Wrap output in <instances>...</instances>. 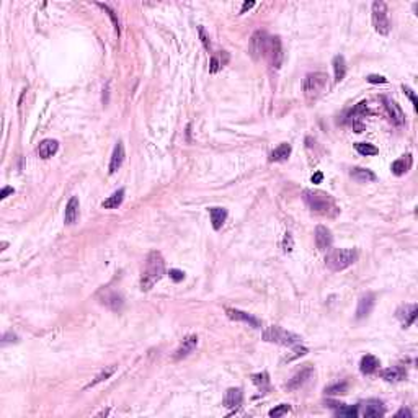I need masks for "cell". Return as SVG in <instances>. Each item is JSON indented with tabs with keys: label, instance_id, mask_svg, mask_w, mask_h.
I'll list each match as a JSON object with an SVG mask.
<instances>
[{
	"label": "cell",
	"instance_id": "2",
	"mask_svg": "<svg viewBox=\"0 0 418 418\" xmlns=\"http://www.w3.org/2000/svg\"><path fill=\"white\" fill-rule=\"evenodd\" d=\"M165 275V262L162 255L159 252H150L147 255L146 262H144L142 273H141V289L142 291H149L159 283L162 276Z\"/></svg>",
	"mask_w": 418,
	"mask_h": 418
},
{
	"label": "cell",
	"instance_id": "35",
	"mask_svg": "<svg viewBox=\"0 0 418 418\" xmlns=\"http://www.w3.org/2000/svg\"><path fill=\"white\" fill-rule=\"evenodd\" d=\"M96 5L101 7V9L110 15V18H111V21H113V25H115V31H116L118 36H119V33H121V28H119V20H118V17H116V12H115L113 9H111L110 5H104V4H96Z\"/></svg>",
	"mask_w": 418,
	"mask_h": 418
},
{
	"label": "cell",
	"instance_id": "9",
	"mask_svg": "<svg viewBox=\"0 0 418 418\" xmlns=\"http://www.w3.org/2000/svg\"><path fill=\"white\" fill-rule=\"evenodd\" d=\"M98 299L103 305H107V307H110L111 310H116V312L121 310L123 304H124L123 296L116 291H111V289H108V288L101 289V291L98 293Z\"/></svg>",
	"mask_w": 418,
	"mask_h": 418
},
{
	"label": "cell",
	"instance_id": "29",
	"mask_svg": "<svg viewBox=\"0 0 418 418\" xmlns=\"http://www.w3.org/2000/svg\"><path fill=\"white\" fill-rule=\"evenodd\" d=\"M123 199H124V190H123V188H119L118 191L113 193V195L108 196L107 199H104L103 203H101V206H103L104 209H115V207H118V206H121Z\"/></svg>",
	"mask_w": 418,
	"mask_h": 418
},
{
	"label": "cell",
	"instance_id": "36",
	"mask_svg": "<svg viewBox=\"0 0 418 418\" xmlns=\"http://www.w3.org/2000/svg\"><path fill=\"white\" fill-rule=\"evenodd\" d=\"M288 412H291V407H289L288 404H281V405H278L276 408L270 410V416H273V418H279V416L286 415Z\"/></svg>",
	"mask_w": 418,
	"mask_h": 418
},
{
	"label": "cell",
	"instance_id": "47",
	"mask_svg": "<svg viewBox=\"0 0 418 418\" xmlns=\"http://www.w3.org/2000/svg\"><path fill=\"white\" fill-rule=\"evenodd\" d=\"M10 193H13V188H12V187H5V188L2 190V193H0V199H5L7 196L10 195Z\"/></svg>",
	"mask_w": 418,
	"mask_h": 418
},
{
	"label": "cell",
	"instance_id": "26",
	"mask_svg": "<svg viewBox=\"0 0 418 418\" xmlns=\"http://www.w3.org/2000/svg\"><path fill=\"white\" fill-rule=\"evenodd\" d=\"M381 366L379 359L373 355H364L361 358V363H359V371L363 374H373L377 371V368Z\"/></svg>",
	"mask_w": 418,
	"mask_h": 418
},
{
	"label": "cell",
	"instance_id": "12",
	"mask_svg": "<svg viewBox=\"0 0 418 418\" xmlns=\"http://www.w3.org/2000/svg\"><path fill=\"white\" fill-rule=\"evenodd\" d=\"M374 304H376V296L373 293H366L361 296L358 301V307H356V319L361 320V319L368 317L369 314H371Z\"/></svg>",
	"mask_w": 418,
	"mask_h": 418
},
{
	"label": "cell",
	"instance_id": "46",
	"mask_svg": "<svg viewBox=\"0 0 418 418\" xmlns=\"http://www.w3.org/2000/svg\"><path fill=\"white\" fill-rule=\"evenodd\" d=\"M322 180H324V173H322V172L314 173V175H312V178H310V181H312V183H320Z\"/></svg>",
	"mask_w": 418,
	"mask_h": 418
},
{
	"label": "cell",
	"instance_id": "23",
	"mask_svg": "<svg viewBox=\"0 0 418 418\" xmlns=\"http://www.w3.org/2000/svg\"><path fill=\"white\" fill-rule=\"evenodd\" d=\"M327 405L335 410L336 416H347V418H355L359 415L358 405H345V404H338V402H327Z\"/></svg>",
	"mask_w": 418,
	"mask_h": 418
},
{
	"label": "cell",
	"instance_id": "41",
	"mask_svg": "<svg viewBox=\"0 0 418 418\" xmlns=\"http://www.w3.org/2000/svg\"><path fill=\"white\" fill-rule=\"evenodd\" d=\"M366 80L369 84H387V79H385L384 75H376V74L368 75Z\"/></svg>",
	"mask_w": 418,
	"mask_h": 418
},
{
	"label": "cell",
	"instance_id": "48",
	"mask_svg": "<svg viewBox=\"0 0 418 418\" xmlns=\"http://www.w3.org/2000/svg\"><path fill=\"white\" fill-rule=\"evenodd\" d=\"M252 7H255V2L252 0V2H245L244 5H242V9H240V13H245L247 10H250Z\"/></svg>",
	"mask_w": 418,
	"mask_h": 418
},
{
	"label": "cell",
	"instance_id": "17",
	"mask_svg": "<svg viewBox=\"0 0 418 418\" xmlns=\"http://www.w3.org/2000/svg\"><path fill=\"white\" fill-rule=\"evenodd\" d=\"M124 146H123V142L121 141H118L116 142V146L113 149V154H111V159H110V167H108V172L110 175H113L116 173L119 168H121L123 162H124Z\"/></svg>",
	"mask_w": 418,
	"mask_h": 418
},
{
	"label": "cell",
	"instance_id": "21",
	"mask_svg": "<svg viewBox=\"0 0 418 418\" xmlns=\"http://www.w3.org/2000/svg\"><path fill=\"white\" fill-rule=\"evenodd\" d=\"M244 402V392L242 389L232 387L226 392V397H224V407H227L229 410H236L242 405Z\"/></svg>",
	"mask_w": 418,
	"mask_h": 418
},
{
	"label": "cell",
	"instance_id": "10",
	"mask_svg": "<svg viewBox=\"0 0 418 418\" xmlns=\"http://www.w3.org/2000/svg\"><path fill=\"white\" fill-rule=\"evenodd\" d=\"M396 316H397V319L402 322V325L407 328V327H410L416 320L418 305L416 304H405V305H402V307L397 309Z\"/></svg>",
	"mask_w": 418,
	"mask_h": 418
},
{
	"label": "cell",
	"instance_id": "11",
	"mask_svg": "<svg viewBox=\"0 0 418 418\" xmlns=\"http://www.w3.org/2000/svg\"><path fill=\"white\" fill-rule=\"evenodd\" d=\"M226 314H227L229 319L237 320V322H244V324L250 325L253 328H260L262 327V320L256 319L255 316H252V314H248V312L239 310V309H226Z\"/></svg>",
	"mask_w": 418,
	"mask_h": 418
},
{
	"label": "cell",
	"instance_id": "4",
	"mask_svg": "<svg viewBox=\"0 0 418 418\" xmlns=\"http://www.w3.org/2000/svg\"><path fill=\"white\" fill-rule=\"evenodd\" d=\"M328 88V75L324 74V72H310V74L305 75L304 84H302V90L305 98L309 101H316L317 98H320Z\"/></svg>",
	"mask_w": 418,
	"mask_h": 418
},
{
	"label": "cell",
	"instance_id": "34",
	"mask_svg": "<svg viewBox=\"0 0 418 418\" xmlns=\"http://www.w3.org/2000/svg\"><path fill=\"white\" fill-rule=\"evenodd\" d=\"M253 382L258 385L262 390H267L268 389V384H270V376L268 373H260V374H253L252 376Z\"/></svg>",
	"mask_w": 418,
	"mask_h": 418
},
{
	"label": "cell",
	"instance_id": "20",
	"mask_svg": "<svg viewBox=\"0 0 418 418\" xmlns=\"http://www.w3.org/2000/svg\"><path fill=\"white\" fill-rule=\"evenodd\" d=\"M381 377L387 382H400L407 377V369H405V366H402V364L392 366L389 369H384V371L381 373Z\"/></svg>",
	"mask_w": 418,
	"mask_h": 418
},
{
	"label": "cell",
	"instance_id": "25",
	"mask_svg": "<svg viewBox=\"0 0 418 418\" xmlns=\"http://www.w3.org/2000/svg\"><path fill=\"white\" fill-rule=\"evenodd\" d=\"M291 152H293L291 144H288V142L279 144V146L270 154V162H286L289 155H291Z\"/></svg>",
	"mask_w": 418,
	"mask_h": 418
},
{
	"label": "cell",
	"instance_id": "40",
	"mask_svg": "<svg viewBox=\"0 0 418 418\" xmlns=\"http://www.w3.org/2000/svg\"><path fill=\"white\" fill-rule=\"evenodd\" d=\"M402 88H404L405 95L408 96V98H410V101H412V104H413V108L416 110V108H418V100H416V95H415V92H413V90H412V88H410V87H405V85L402 87Z\"/></svg>",
	"mask_w": 418,
	"mask_h": 418
},
{
	"label": "cell",
	"instance_id": "28",
	"mask_svg": "<svg viewBox=\"0 0 418 418\" xmlns=\"http://www.w3.org/2000/svg\"><path fill=\"white\" fill-rule=\"evenodd\" d=\"M350 175H351L356 181H361V183H364V181H374V180H376V175H374L371 170H368V168H363V167H355V168H353V170L350 172Z\"/></svg>",
	"mask_w": 418,
	"mask_h": 418
},
{
	"label": "cell",
	"instance_id": "13",
	"mask_svg": "<svg viewBox=\"0 0 418 418\" xmlns=\"http://www.w3.org/2000/svg\"><path fill=\"white\" fill-rule=\"evenodd\" d=\"M332 242H333V237H332L330 229L325 226H317L316 227V245L319 250L320 252L330 250Z\"/></svg>",
	"mask_w": 418,
	"mask_h": 418
},
{
	"label": "cell",
	"instance_id": "39",
	"mask_svg": "<svg viewBox=\"0 0 418 418\" xmlns=\"http://www.w3.org/2000/svg\"><path fill=\"white\" fill-rule=\"evenodd\" d=\"M304 355H307V348L299 347V345H297V347L294 348V351H293V355H291V356H288L286 361H293V359L299 358V356H304Z\"/></svg>",
	"mask_w": 418,
	"mask_h": 418
},
{
	"label": "cell",
	"instance_id": "30",
	"mask_svg": "<svg viewBox=\"0 0 418 418\" xmlns=\"http://www.w3.org/2000/svg\"><path fill=\"white\" fill-rule=\"evenodd\" d=\"M332 66L335 72V82H340V80L345 79V74H347V62H345L343 56H335Z\"/></svg>",
	"mask_w": 418,
	"mask_h": 418
},
{
	"label": "cell",
	"instance_id": "24",
	"mask_svg": "<svg viewBox=\"0 0 418 418\" xmlns=\"http://www.w3.org/2000/svg\"><path fill=\"white\" fill-rule=\"evenodd\" d=\"M410 167H412V155L405 154V155H402L400 159H397L396 162H392L390 170H392L394 175L402 176V175L407 173L410 170Z\"/></svg>",
	"mask_w": 418,
	"mask_h": 418
},
{
	"label": "cell",
	"instance_id": "31",
	"mask_svg": "<svg viewBox=\"0 0 418 418\" xmlns=\"http://www.w3.org/2000/svg\"><path fill=\"white\" fill-rule=\"evenodd\" d=\"M116 369H118V366L116 364H113V366H110V368H104L103 371L95 377V379L90 382V384H87L85 385V390L87 389H92V387H95V385H98L100 382H103V381H107V379H110L111 376H113L115 373H116Z\"/></svg>",
	"mask_w": 418,
	"mask_h": 418
},
{
	"label": "cell",
	"instance_id": "1",
	"mask_svg": "<svg viewBox=\"0 0 418 418\" xmlns=\"http://www.w3.org/2000/svg\"><path fill=\"white\" fill-rule=\"evenodd\" d=\"M302 199L314 214L327 216V218H335V216L340 213V209H338V206H336L335 199L330 195L324 193V191L304 190L302 191Z\"/></svg>",
	"mask_w": 418,
	"mask_h": 418
},
{
	"label": "cell",
	"instance_id": "42",
	"mask_svg": "<svg viewBox=\"0 0 418 418\" xmlns=\"http://www.w3.org/2000/svg\"><path fill=\"white\" fill-rule=\"evenodd\" d=\"M168 275H170V278L175 281V283H180V281H183V278H185V273L180 270H170Z\"/></svg>",
	"mask_w": 418,
	"mask_h": 418
},
{
	"label": "cell",
	"instance_id": "5",
	"mask_svg": "<svg viewBox=\"0 0 418 418\" xmlns=\"http://www.w3.org/2000/svg\"><path fill=\"white\" fill-rule=\"evenodd\" d=\"M263 340L276 345H283V347H297L301 343V336L293 332H288L284 328L278 325H270L267 330L263 332Z\"/></svg>",
	"mask_w": 418,
	"mask_h": 418
},
{
	"label": "cell",
	"instance_id": "16",
	"mask_svg": "<svg viewBox=\"0 0 418 418\" xmlns=\"http://www.w3.org/2000/svg\"><path fill=\"white\" fill-rule=\"evenodd\" d=\"M268 39V33H265V31H255L252 39H250V53L255 59H260L263 56V49H265V43H267Z\"/></svg>",
	"mask_w": 418,
	"mask_h": 418
},
{
	"label": "cell",
	"instance_id": "38",
	"mask_svg": "<svg viewBox=\"0 0 418 418\" xmlns=\"http://www.w3.org/2000/svg\"><path fill=\"white\" fill-rule=\"evenodd\" d=\"M198 31H199V38H201V43H203V46H204V49L211 51V43H209V36L206 35V30L203 27H199Z\"/></svg>",
	"mask_w": 418,
	"mask_h": 418
},
{
	"label": "cell",
	"instance_id": "7",
	"mask_svg": "<svg viewBox=\"0 0 418 418\" xmlns=\"http://www.w3.org/2000/svg\"><path fill=\"white\" fill-rule=\"evenodd\" d=\"M263 59H267L268 64L273 69H279L281 62H283V46H281V41L278 36H270L267 43H265V49H263Z\"/></svg>",
	"mask_w": 418,
	"mask_h": 418
},
{
	"label": "cell",
	"instance_id": "33",
	"mask_svg": "<svg viewBox=\"0 0 418 418\" xmlns=\"http://www.w3.org/2000/svg\"><path fill=\"white\" fill-rule=\"evenodd\" d=\"M347 390H348V384L345 381L325 387V394H328V396H340V394H347Z\"/></svg>",
	"mask_w": 418,
	"mask_h": 418
},
{
	"label": "cell",
	"instance_id": "8",
	"mask_svg": "<svg viewBox=\"0 0 418 418\" xmlns=\"http://www.w3.org/2000/svg\"><path fill=\"white\" fill-rule=\"evenodd\" d=\"M358 410L364 418H379V416L385 415L384 404L381 400H376V399H369L366 402H361V404L358 405Z\"/></svg>",
	"mask_w": 418,
	"mask_h": 418
},
{
	"label": "cell",
	"instance_id": "32",
	"mask_svg": "<svg viewBox=\"0 0 418 418\" xmlns=\"http://www.w3.org/2000/svg\"><path fill=\"white\" fill-rule=\"evenodd\" d=\"M355 149H356L358 154L366 155V157L379 154V149H377L376 146H373V144H369V142H358V144H355Z\"/></svg>",
	"mask_w": 418,
	"mask_h": 418
},
{
	"label": "cell",
	"instance_id": "14",
	"mask_svg": "<svg viewBox=\"0 0 418 418\" xmlns=\"http://www.w3.org/2000/svg\"><path fill=\"white\" fill-rule=\"evenodd\" d=\"M382 101H384L385 110H387V113H389V118L392 119V123L397 124V126L404 124L405 123V115H404V111H402V108L399 107V104L394 100L385 98V96H382Z\"/></svg>",
	"mask_w": 418,
	"mask_h": 418
},
{
	"label": "cell",
	"instance_id": "6",
	"mask_svg": "<svg viewBox=\"0 0 418 418\" xmlns=\"http://www.w3.org/2000/svg\"><path fill=\"white\" fill-rule=\"evenodd\" d=\"M373 25L374 30L382 36H387L390 33V20H389V10L387 5L382 0H376L373 4Z\"/></svg>",
	"mask_w": 418,
	"mask_h": 418
},
{
	"label": "cell",
	"instance_id": "22",
	"mask_svg": "<svg viewBox=\"0 0 418 418\" xmlns=\"http://www.w3.org/2000/svg\"><path fill=\"white\" fill-rule=\"evenodd\" d=\"M58 150H59V142L56 139H44V141L39 142V146L36 149L38 155L41 159H44V160L51 159Z\"/></svg>",
	"mask_w": 418,
	"mask_h": 418
},
{
	"label": "cell",
	"instance_id": "44",
	"mask_svg": "<svg viewBox=\"0 0 418 418\" xmlns=\"http://www.w3.org/2000/svg\"><path fill=\"white\" fill-rule=\"evenodd\" d=\"M219 69H221L219 61L216 59V58H213V59H211V69H209V70H211V74H216V72H218Z\"/></svg>",
	"mask_w": 418,
	"mask_h": 418
},
{
	"label": "cell",
	"instance_id": "43",
	"mask_svg": "<svg viewBox=\"0 0 418 418\" xmlns=\"http://www.w3.org/2000/svg\"><path fill=\"white\" fill-rule=\"evenodd\" d=\"M18 342V336L13 335V333H5L4 335V342L2 345H7V343H17Z\"/></svg>",
	"mask_w": 418,
	"mask_h": 418
},
{
	"label": "cell",
	"instance_id": "37",
	"mask_svg": "<svg viewBox=\"0 0 418 418\" xmlns=\"http://www.w3.org/2000/svg\"><path fill=\"white\" fill-rule=\"evenodd\" d=\"M293 247H294L293 236L289 234V232H286V234H284V239H283V250H284L286 253H289V252H293Z\"/></svg>",
	"mask_w": 418,
	"mask_h": 418
},
{
	"label": "cell",
	"instance_id": "18",
	"mask_svg": "<svg viewBox=\"0 0 418 418\" xmlns=\"http://www.w3.org/2000/svg\"><path fill=\"white\" fill-rule=\"evenodd\" d=\"M80 216V201L77 196H70L69 203L66 206V213H64V221H66L67 226H74L79 221Z\"/></svg>",
	"mask_w": 418,
	"mask_h": 418
},
{
	"label": "cell",
	"instance_id": "19",
	"mask_svg": "<svg viewBox=\"0 0 418 418\" xmlns=\"http://www.w3.org/2000/svg\"><path fill=\"white\" fill-rule=\"evenodd\" d=\"M196 345H198V336L196 335H188L187 338H185L181 342V345L178 347V350L175 351V355H173V359L175 361H180L183 358H187L190 353H193V350L196 348Z\"/></svg>",
	"mask_w": 418,
	"mask_h": 418
},
{
	"label": "cell",
	"instance_id": "27",
	"mask_svg": "<svg viewBox=\"0 0 418 418\" xmlns=\"http://www.w3.org/2000/svg\"><path fill=\"white\" fill-rule=\"evenodd\" d=\"M209 216H211V222H213L214 230H219L224 226L226 219H227V209H224V207H211V209H209Z\"/></svg>",
	"mask_w": 418,
	"mask_h": 418
},
{
	"label": "cell",
	"instance_id": "45",
	"mask_svg": "<svg viewBox=\"0 0 418 418\" xmlns=\"http://www.w3.org/2000/svg\"><path fill=\"white\" fill-rule=\"evenodd\" d=\"M396 416H397V418H400V416H407V418H412V412H410L408 408H400L399 412L396 413Z\"/></svg>",
	"mask_w": 418,
	"mask_h": 418
},
{
	"label": "cell",
	"instance_id": "3",
	"mask_svg": "<svg viewBox=\"0 0 418 418\" xmlns=\"http://www.w3.org/2000/svg\"><path fill=\"white\" fill-rule=\"evenodd\" d=\"M358 260V252L353 248H330L325 255V265L332 271H342Z\"/></svg>",
	"mask_w": 418,
	"mask_h": 418
},
{
	"label": "cell",
	"instance_id": "15",
	"mask_svg": "<svg viewBox=\"0 0 418 418\" xmlns=\"http://www.w3.org/2000/svg\"><path fill=\"white\" fill-rule=\"evenodd\" d=\"M312 374H314V368L312 366H307V368L301 369L299 373L294 374L291 379H289V382L286 384V389L288 390H296V389L302 387V385L310 379Z\"/></svg>",
	"mask_w": 418,
	"mask_h": 418
}]
</instances>
